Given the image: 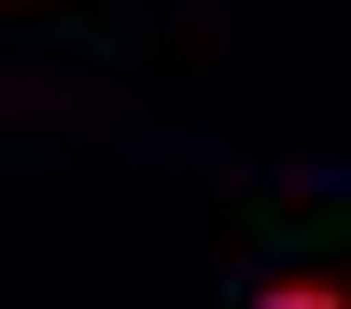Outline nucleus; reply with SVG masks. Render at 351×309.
Here are the masks:
<instances>
[{
	"mask_svg": "<svg viewBox=\"0 0 351 309\" xmlns=\"http://www.w3.org/2000/svg\"><path fill=\"white\" fill-rule=\"evenodd\" d=\"M253 309H351V281H267Z\"/></svg>",
	"mask_w": 351,
	"mask_h": 309,
	"instance_id": "f257e3e1",
	"label": "nucleus"
}]
</instances>
